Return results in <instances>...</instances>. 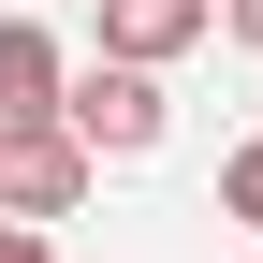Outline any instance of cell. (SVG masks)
I'll return each instance as SVG.
<instances>
[{"mask_svg": "<svg viewBox=\"0 0 263 263\" xmlns=\"http://www.w3.org/2000/svg\"><path fill=\"white\" fill-rule=\"evenodd\" d=\"M59 132H73L88 161H146L176 103H161V73H117V59H73V88H59Z\"/></svg>", "mask_w": 263, "mask_h": 263, "instance_id": "cell-1", "label": "cell"}, {"mask_svg": "<svg viewBox=\"0 0 263 263\" xmlns=\"http://www.w3.org/2000/svg\"><path fill=\"white\" fill-rule=\"evenodd\" d=\"M88 176H103V161H88L59 117H44V132H0V219H29V234H44V219H73Z\"/></svg>", "mask_w": 263, "mask_h": 263, "instance_id": "cell-2", "label": "cell"}, {"mask_svg": "<svg viewBox=\"0 0 263 263\" xmlns=\"http://www.w3.org/2000/svg\"><path fill=\"white\" fill-rule=\"evenodd\" d=\"M205 29H219V0H103V59L117 73H176Z\"/></svg>", "mask_w": 263, "mask_h": 263, "instance_id": "cell-3", "label": "cell"}, {"mask_svg": "<svg viewBox=\"0 0 263 263\" xmlns=\"http://www.w3.org/2000/svg\"><path fill=\"white\" fill-rule=\"evenodd\" d=\"M59 88H73V44H59L44 15H0V132H44Z\"/></svg>", "mask_w": 263, "mask_h": 263, "instance_id": "cell-4", "label": "cell"}, {"mask_svg": "<svg viewBox=\"0 0 263 263\" xmlns=\"http://www.w3.org/2000/svg\"><path fill=\"white\" fill-rule=\"evenodd\" d=\"M219 219H249V234H263V132H249L234 161H219Z\"/></svg>", "mask_w": 263, "mask_h": 263, "instance_id": "cell-5", "label": "cell"}, {"mask_svg": "<svg viewBox=\"0 0 263 263\" xmlns=\"http://www.w3.org/2000/svg\"><path fill=\"white\" fill-rule=\"evenodd\" d=\"M0 263H59V249H44V234H29V219H0Z\"/></svg>", "mask_w": 263, "mask_h": 263, "instance_id": "cell-6", "label": "cell"}, {"mask_svg": "<svg viewBox=\"0 0 263 263\" xmlns=\"http://www.w3.org/2000/svg\"><path fill=\"white\" fill-rule=\"evenodd\" d=\"M219 29H234V44H263V0H219Z\"/></svg>", "mask_w": 263, "mask_h": 263, "instance_id": "cell-7", "label": "cell"}]
</instances>
